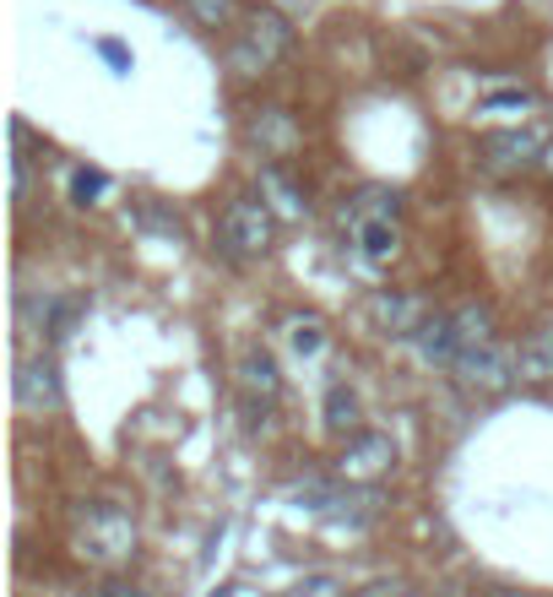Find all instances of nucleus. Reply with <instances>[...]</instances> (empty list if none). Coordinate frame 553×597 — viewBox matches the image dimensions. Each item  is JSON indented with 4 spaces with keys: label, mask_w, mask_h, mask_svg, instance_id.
<instances>
[{
    "label": "nucleus",
    "mask_w": 553,
    "mask_h": 597,
    "mask_svg": "<svg viewBox=\"0 0 553 597\" xmlns=\"http://www.w3.org/2000/svg\"><path fill=\"white\" fill-rule=\"evenodd\" d=\"M521 375H532V381H549L553 375V321L521 348Z\"/></svg>",
    "instance_id": "9"
},
{
    "label": "nucleus",
    "mask_w": 553,
    "mask_h": 597,
    "mask_svg": "<svg viewBox=\"0 0 553 597\" xmlns=\"http://www.w3.org/2000/svg\"><path fill=\"white\" fill-rule=\"evenodd\" d=\"M98 55H104V61H115V66H130V55H125L120 44H109V39L98 44Z\"/></svg>",
    "instance_id": "20"
},
{
    "label": "nucleus",
    "mask_w": 553,
    "mask_h": 597,
    "mask_svg": "<svg viewBox=\"0 0 553 597\" xmlns=\"http://www.w3.org/2000/svg\"><path fill=\"white\" fill-rule=\"evenodd\" d=\"M249 136H255V141H272V147H288V141H294V126H288L283 109H260V120L249 126Z\"/></svg>",
    "instance_id": "11"
},
{
    "label": "nucleus",
    "mask_w": 553,
    "mask_h": 597,
    "mask_svg": "<svg viewBox=\"0 0 553 597\" xmlns=\"http://www.w3.org/2000/svg\"><path fill=\"white\" fill-rule=\"evenodd\" d=\"M326 429L331 435H359V397L348 386H331L326 392Z\"/></svg>",
    "instance_id": "8"
},
{
    "label": "nucleus",
    "mask_w": 553,
    "mask_h": 597,
    "mask_svg": "<svg viewBox=\"0 0 553 597\" xmlns=\"http://www.w3.org/2000/svg\"><path fill=\"white\" fill-rule=\"evenodd\" d=\"M266 185L277 191V201H283V212H299V206H305V201H299L294 191H288V185H283V174H266Z\"/></svg>",
    "instance_id": "18"
},
{
    "label": "nucleus",
    "mask_w": 553,
    "mask_h": 597,
    "mask_svg": "<svg viewBox=\"0 0 553 597\" xmlns=\"http://www.w3.org/2000/svg\"><path fill=\"white\" fill-rule=\"evenodd\" d=\"M223 245H228L234 256H260V250L272 245V212L255 196L228 201V212H223Z\"/></svg>",
    "instance_id": "2"
},
{
    "label": "nucleus",
    "mask_w": 553,
    "mask_h": 597,
    "mask_svg": "<svg viewBox=\"0 0 553 597\" xmlns=\"http://www.w3.org/2000/svg\"><path fill=\"white\" fill-rule=\"evenodd\" d=\"M521 104H532L527 93H493L489 98V109H521Z\"/></svg>",
    "instance_id": "19"
},
{
    "label": "nucleus",
    "mask_w": 553,
    "mask_h": 597,
    "mask_svg": "<svg viewBox=\"0 0 553 597\" xmlns=\"http://www.w3.org/2000/svg\"><path fill=\"white\" fill-rule=\"evenodd\" d=\"M374 316H380V321H391V327L418 332V305H413V299H391V294H380V299H374Z\"/></svg>",
    "instance_id": "12"
},
{
    "label": "nucleus",
    "mask_w": 553,
    "mask_h": 597,
    "mask_svg": "<svg viewBox=\"0 0 553 597\" xmlns=\"http://www.w3.org/2000/svg\"><path fill=\"white\" fill-rule=\"evenodd\" d=\"M467 386H489V392H499V386H510V375H515V359L504 353V348H493V342H478V348H461V359L450 364Z\"/></svg>",
    "instance_id": "3"
},
{
    "label": "nucleus",
    "mask_w": 553,
    "mask_h": 597,
    "mask_svg": "<svg viewBox=\"0 0 553 597\" xmlns=\"http://www.w3.org/2000/svg\"><path fill=\"white\" fill-rule=\"evenodd\" d=\"M543 169H549V174H553V141H549V147H543Z\"/></svg>",
    "instance_id": "21"
},
{
    "label": "nucleus",
    "mask_w": 553,
    "mask_h": 597,
    "mask_svg": "<svg viewBox=\"0 0 553 597\" xmlns=\"http://www.w3.org/2000/svg\"><path fill=\"white\" fill-rule=\"evenodd\" d=\"M396 250V234H391V223H364V256L369 262H385Z\"/></svg>",
    "instance_id": "15"
},
{
    "label": "nucleus",
    "mask_w": 553,
    "mask_h": 597,
    "mask_svg": "<svg viewBox=\"0 0 553 597\" xmlns=\"http://www.w3.org/2000/svg\"><path fill=\"white\" fill-rule=\"evenodd\" d=\"M489 310H478V305H467V310H456V332L467 348H478V342H489Z\"/></svg>",
    "instance_id": "13"
},
{
    "label": "nucleus",
    "mask_w": 553,
    "mask_h": 597,
    "mask_svg": "<svg viewBox=\"0 0 553 597\" xmlns=\"http://www.w3.org/2000/svg\"><path fill=\"white\" fill-rule=\"evenodd\" d=\"M288 44H294V28H288L277 11H255V17L245 22V33H240V44L228 50V61H234L240 76H255V71L272 66Z\"/></svg>",
    "instance_id": "1"
},
{
    "label": "nucleus",
    "mask_w": 553,
    "mask_h": 597,
    "mask_svg": "<svg viewBox=\"0 0 553 597\" xmlns=\"http://www.w3.org/2000/svg\"><path fill=\"white\" fill-rule=\"evenodd\" d=\"M294 348H299V353H315V348H320V327H315V321H299V327H294Z\"/></svg>",
    "instance_id": "17"
},
{
    "label": "nucleus",
    "mask_w": 553,
    "mask_h": 597,
    "mask_svg": "<svg viewBox=\"0 0 553 597\" xmlns=\"http://www.w3.org/2000/svg\"><path fill=\"white\" fill-rule=\"evenodd\" d=\"M413 348H418L429 364H456L467 342H461V332H456V316H429V321H418Z\"/></svg>",
    "instance_id": "6"
},
{
    "label": "nucleus",
    "mask_w": 553,
    "mask_h": 597,
    "mask_svg": "<svg viewBox=\"0 0 553 597\" xmlns=\"http://www.w3.org/2000/svg\"><path fill=\"white\" fill-rule=\"evenodd\" d=\"M98 597H136V593H125V587H109V593H98Z\"/></svg>",
    "instance_id": "22"
},
{
    "label": "nucleus",
    "mask_w": 553,
    "mask_h": 597,
    "mask_svg": "<svg viewBox=\"0 0 553 597\" xmlns=\"http://www.w3.org/2000/svg\"><path fill=\"white\" fill-rule=\"evenodd\" d=\"M190 6V17L201 22V28H223L228 17H234V0H184Z\"/></svg>",
    "instance_id": "14"
},
{
    "label": "nucleus",
    "mask_w": 553,
    "mask_h": 597,
    "mask_svg": "<svg viewBox=\"0 0 553 597\" xmlns=\"http://www.w3.org/2000/svg\"><path fill=\"white\" fill-rule=\"evenodd\" d=\"M17 402L44 413V407H61V375L50 359H22L17 364Z\"/></svg>",
    "instance_id": "5"
},
{
    "label": "nucleus",
    "mask_w": 553,
    "mask_h": 597,
    "mask_svg": "<svg viewBox=\"0 0 553 597\" xmlns=\"http://www.w3.org/2000/svg\"><path fill=\"white\" fill-rule=\"evenodd\" d=\"M240 381H245L249 392H260V397H277V364H272V353H245L240 359Z\"/></svg>",
    "instance_id": "10"
},
{
    "label": "nucleus",
    "mask_w": 553,
    "mask_h": 597,
    "mask_svg": "<svg viewBox=\"0 0 553 597\" xmlns=\"http://www.w3.org/2000/svg\"><path fill=\"white\" fill-rule=\"evenodd\" d=\"M543 136L532 131H504L489 141V163L493 169H532V163H543Z\"/></svg>",
    "instance_id": "7"
},
{
    "label": "nucleus",
    "mask_w": 553,
    "mask_h": 597,
    "mask_svg": "<svg viewBox=\"0 0 553 597\" xmlns=\"http://www.w3.org/2000/svg\"><path fill=\"white\" fill-rule=\"evenodd\" d=\"M396 462V446L391 435H374V429H359L348 435V451H342V478H374Z\"/></svg>",
    "instance_id": "4"
},
{
    "label": "nucleus",
    "mask_w": 553,
    "mask_h": 597,
    "mask_svg": "<svg viewBox=\"0 0 553 597\" xmlns=\"http://www.w3.org/2000/svg\"><path fill=\"white\" fill-rule=\"evenodd\" d=\"M104 185H109V180H104V174H87V169H82V174L71 180V191H76V201H93V196H104Z\"/></svg>",
    "instance_id": "16"
}]
</instances>
